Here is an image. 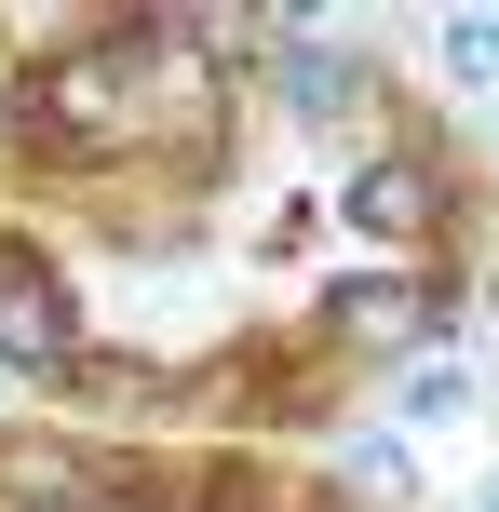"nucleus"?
Segmentation results:
<instances>
[{
	"mask_svg": "<svg viewBox=\"0 0 499 512\" xmlns=\"http://www.w3.org/2000/svg\"><path fill=\"white\" fill-rule=\"evenodd\" d=\"M68 351H81L68 283H54L41 256H14V243H0V364H68Z\"/></svg>",
	"mask_w": 499,
	"mask_h": 512,
	"instance_id": "1",
	"label": "nucleus"
},
{
	"mask_svg": "<svg viewBox=\"0 0 499 512\" xmlns=\"http://www.w3.org/2000/svg\"><path fill=\"white\" fill-rule=\"evenodd\" d=\"M351 230H378V243L432 230V176L419 162H365V176H351Z\"/></svg>",
	"mask_w": 499,
	"mask_h": 512,
	"instance_id": "2",
	"label": "nucleus"
},
{
	"mask_svg": "<svg viewBox=\"0 0 499 512\" xmlns=\"http://www.w3.org/2000/svg\"><path fill=\"white\" fill-rule=\"evenodd\" d=\"M432 324V283H338L324 297V337H419Z\"/></svg>",
	"mask_w": 499,
	"mask_h": 512,
	"instance_id": "3",
	"label": "nucleus"
},
{
	"mask_svg": "<svg viewBox=\"0 0 499 512\" xmlns=\"http://www.w3.org/2000/svg\"><path fill=\"white\" fill-rule=\"evenodd\" d=\"M351 95V54H297V108H338Z\"/></svg>",
	"mask_w": 499,
	"mask_h": 512,
	"instance_id": "4",
	"label": "nucleus"
}]
</instances>
